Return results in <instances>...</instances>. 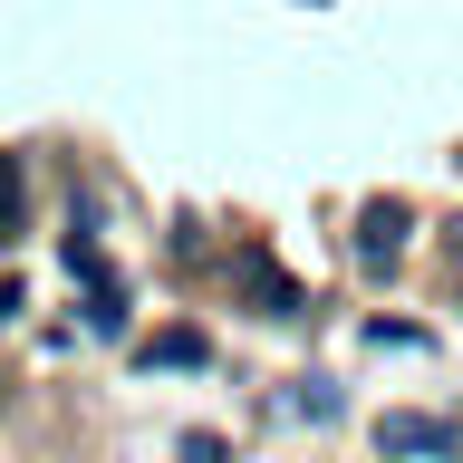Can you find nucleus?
Here are the masks:
<instances>
[{
  "label": "nucleus",
  "mask_w": 463,
  "mask_h": 463,
  "mask_svg": "<svg viewBox=\"0 0 463 463\" xmlns=\"http://www.w3.org/2000/svg\"><path fill=\"white\" fill-rule=\"evenodd\" d=\"M232 289H241L260 318H299V280H289V270L260 251V241H241V251H232Z\"/></svg>",
  "instance_id": "1"
},
{
  "label": "nucleus",
  "mask_w": 463,
  "mask_h": 463,
  "mask_svg": "<svg viewBox=\"0 0 463 463\" xmlns=\"http://www.w3.org/2000/svg\"><path fill=\"white\" fill-rule=\"evenodd\" d=\"M405 232H415V213H405L396 194H376L367 213H357V260H367V270H396V260H405Z\"/></svg>",
  "instance_id": "2"
},
{
  "label": "nucleus",
  "mask_w": 463,
  "mask_h": 463,
  "mask_svg": "<svg viewBox=\"0 0 463 463\" xmlns=\"http://www.w3.org/2000/svg\"><path fill=\"white\" fill-rule=\"evenodd\" d=\"M376 454H396V463L454 454V425H444V415H376Z\"/></svg>",
  "instance_id": "3"
},
{
  "label": "nucleus",
  "mask_w": 463,
  "mask_h": 463,
  "mask_svg": "<svg viewBox=\"0 0 463 463\" xmlns=\"http://www.w3.org/2000/svg\"><path fill=\"white\" fill-rule=\"evenodd\" d=\"M136 357L145 367H213V338H203V328H165V338H145Z\"/></svg>",
  "instance_id": "4"
},
{
  "label": "nucleus",
  "mask_w": 463,
  "mask_h": 463,
  "mask_svg": "<svg viewBox=\"0 0 463 463\" xmlns=\"http://www.w3.org/2000/svg\"><path fill=\"white\" fill-rule=\"evenodd\" d=\"M87 338H126V289H116V280L87 289Z\"/></svg>",
  "instance_id": "5"
},
{
  "label": "nucleus",
  "mask_w": 463,
  "mask_h": 463,
  "mask_svg": "<svg viewBox=\"0 0 463 463\" xmlns=\"http://www.w3.org/2000/svg\"><path fill=\"white\" fill-rule=\"evenodd\" d=\"M289 405H299V415H309V425H338V376H299V396H289Z\"/></svg>",
  "instance_id": "6"
},
{
  "label": "nucleus",
  "mask_w": 463,
  "mask_h": 463,
  "mask_svg": "<svg viewBox=\"0 0 463 463\" xmlns=\"http://www.w3.org/2000/svg\"><path fill=\"white\" fill-rule=\"evenodd\" d=\"M20 213H29V194H20V155H0V241L20 232Z\"/></svg>",
  "instance_id": "7"
},
{
  "label": "nucleus",
  "mask_w": 463,
  "mask_h": 463,
  "mask_svg": "<svg viewBox=\"0 0 463 463\" xmlns=\"http://www.w3.org/2000/svg\"><path fill=\"white\" fill-rule=\"evenodd\" d=\"M174 463H222V434H213V425H194L184 444H174Z\"/></svg>",
  "instance_id": "8"
},
{
  "label": "nucleus",
  "mask_w": 463,
  "mask_h": 463,
  "mask_svg": "<svg viewBox=\"0 0 463 463\" xmlns=\"http://www.w3.org/2000/svg\"><path fill=\"white\" fill-rule=\"evenodd\" d=\"M367 338H376V347H425V328H405V318H367Z\"/></svg>",
  "instance_id": "9"
},
{
  "label": "nucleus",
  "mask_w": 463,
  "mask_h": 463,
  "mask_svg": "<svg viewBox=\"0 0 463 463\" xmlns=\"http://www.w3.org/2000/svg\"><path fill=\"white\" fill-rule=\"evenodd\" d=\"M20 309H29V289H20V280H0V328H10Z\"/></svg>",
  "instance_id": "10"
},
{
  "label": "nucleus",
  "mask_w": 463,
  "mask_h": 463,
  "mask_svg": "<svg viewBox=\"0 0 463 463\" xmlns=\"http://www.w3.org/2000/svg\"><path fill=\"white\" fill-rule=\"evenodd\" d=\"M444 260H454V299H463V222L444 232Z\"/></svg>",
  "instance_id": "11"
}]
</instances>
